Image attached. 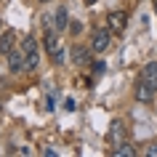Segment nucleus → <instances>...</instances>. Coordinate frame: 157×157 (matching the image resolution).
<instances>
[{
	"mask_svg": "<svg viewBox=\"0 0 157 157\" xmlns=\"http://www.w3.org/2000/svg\"><path fill=\"white\" fill-rule=\"evenodd\" d=\"M109 43H112V32H109V27L107 29H93V35H91V51L93 53H104V51L109 48Z\"/></svg>",
	"mask_w": 157,
	"mask_h": 157,
	"instance_id": "f257e3e1",
	"label": "nucleus"
},
{
	"mask_svg": "<svg viewBox=\"0 0 157 157\" xmlns=\"http://www.w3.org/2000/svg\"><path fill=\"white\" fill-rule=\"evenodd\" d=\"M107 27H109L112 35H123L125 27H128V13H125V11H112L107 16Z\"/></svg>",
	"mask_w": 157,
	"mask_h": 157,
	"instance_id": "f03ea898",
	"label": "nucleus"
},
{
	"mask_svg": "<svg viewBox=\"0 0 157 157\" xmlns=\"http://www.w3.org/2000/svg\"><path fill=\"white\" fill-rule=\"evenodd\" d=\"M141 83H147L149 88H155L157 91V61H149V64H144V69H141L139 75Z\"/></svg>",
	"mask_w": 157,
	"mask_h": 157,
	"instance_id": "7ed1b4c3",
	"label": "nucleus"
},
{
	"mask_svg": "<svg viewBox=\"0 0 157 157\" xmlns=\"http://www.w3.org/2000/svg\"><path fill=\"white\" fill-rule=\"evenodd\" d=\"M107 141L109 144H120V141H125V123L123 120H115V123L109 125V133H107Z\"/></svg>",
	"mask_w": 157,
	"mask_h": 157,
	"instance_id": "20e7f679",
	"label": "nucleus"
},
{
	"mask_svg": "<svg viewBox=\"0 0 157 157\" xmlns=\"http://www.w3.org/2000/svg\"><path fill=\"white\" fill-rule=\"evenodd\" d=\"M8 69H11L13 75L21 72V69H27V59H24V53H21V51L13 48V51L8 53Z\"/></svg>",
	"mask_w": 157,
	"mask_h": 157,
	"instance_id": "39448f33",
	"label": "nucleus"
},
{
	"mask_svg": "<svg viewBox=\"0 0 157 157\" xmlns=\"http://www.w3.org/2000/svg\"><path fill=\"white\" fill-rule=\"evenodd\" d=\"M91 53H93V51L85 48V45H72V61H75V64H80V67H85L88 61H91Z\"/></svg>",
	"mask_w": 157,
	"mask_h": 157,
	"instance_id": "423d86ee",
	"label": "nucleus"
},
{
	"mask_svg": "<svg viewBox=\"0 0 157 157\" xmlns=\"http://www.w3.org/2000/svg\"><path fill=\"white\" fill-rule=\"evenodd\" d=\"M136 99L141 101V104H152V99H155V88H149L147 83H136Z\"/></svg>",
	"mask_w": 157,
	"mask_h": 157,
	"instance_id": "0eeeda50",
	"label": "nucleus"
},
{
	"mask_svg": "<svg viewBox=\"0 0 157 157\" xmlns=\"http://www.w3.org/2000/svg\"><path fill=\"white\" fill-rule=\"evenodd\" d=\"M13 45H16V32H13V29L3 32V37H0V53H6V56H8L11 51H13Z\"/></svg>",
	"mask_w": 157,
	"mask_h": 157,
	"instance_id": "6e6552de",
	"label": "nucleus"
},
{
	"mask_svg": "<svg viewBox=\"0 0 157 157\" xmlns=\"http://www.w3.org/2000/svg\"><path fill=\"white\" fill-rule=\"evenodd\" d=\"M43 43H45V48H48V53H51V56H56L59 51H61V48H59V35L53 32V29H48V32H45Z\"/></svg>",
	"mask_w": 157,
	"mask_h": 157,
	"instance_id": "1a4fd4ad",
	"label": "nucleus"
},
{
	"mask_svg": "<svg viewBox=\"0 0 157 157\" xmlns=\"http://www.w3.org/2000/svg\"><path fill=\"white\" fill-rule=\"evenodd\" d=\"M112 155H115V157H136V149H133L128 141H120V144H117V149L112 152Z\"/></svg>",
	"mask_w": 157,
	"mask_h": 157,
	"instance_id": "9d476101",
	"label": "nucleus"
},
{
	"mask_svg": "<svg viewBox=\"0 0 157 157\" xmlns=\"http://www.w3.org/2000/svg\"><path fill=\"white\" fill-rule=\"evenodd\" d=\"M67 24H69V21H67V8H59L56 13H53V29H56V32H61Z\"/></svg>",
	"mask_w": 157,
	"mask_h": 157,
	"instance_id": "9b49d317",
	"label": "nucleus"
},
{
	"mask_svg": "<svg viewBox=\"0 0 157 157\" xmlns=\"http://www.w3.org/2000/svg\"><path fill=\"white\" fill-rule=\"evenodd\" d=\"M24 59H27V69H29V72H35V69H37V64H40L37 48H32V51H24Z\"/></svg>",
	"mask_w": 157,
	"mask_h": 157,
	"instance_id": "f8f14e48",
	"label": "nucleus"
},
{
	"mask_svg": "<svg viewBox=\"0 0 157 157\" xmlns=\"http://www.w3.org/2000/svg\"><path fill=\"white\" fill-rule=\"evenodd\" d=\"M80 29H83L80 21H72V24H69V32H72V35H80Z\"/></svg>",
	"mask_w": 157,
	"mask_h": 157,
	"instance_id": "ddd939ff",
	"label": "nucleus"
},
{
	"mask_svg": "<svg viewBox=\"0 0 157 157\" xmlns=\"http://www.w3.org/2000/svg\"><path fill=\"white\" fill-rule=\"evenodd\" d=\"M147 155H152V157H157V147H155V144H152V147L147 149Z\"/></svg>",
	"mask_w": 157,
	"mask_h": 157,
	"instance_id": "4468645a",
	"label": "nucleus"
},
{
	"mask_svg": "<svg viewBox=\"0 0 157 157\" xmlns=\"http://www.w3.org/2000/svg\"><path fill=\"white\" fill-rule=\"evenodd\" d=\"M83 3H85V6H93V3H96V0H83Z\"/></svg>",
	"mask_w": 157,
	"mask_h": 157,
	"instance_id": "2eb2a0df",
	"label": "nucleus"
},
{
	"mask_svg": "<svg viewBox=\"0 0 157 157\" xmlns=\"http://www.w3.org/2000/svg\"><path fill=\"white\" fill-rule=\"evenodd\" d=\"M155 13H157V0H155Z\"/></svg>",
	"mask_w": 157,
	"mask_h": 157,
	"instance_id": "dca6fc26",
	"label": "nucleus"
},
{
	"mask_svg": "<svg viewBox=\"0 0 157 157\" xmlns=\"http://www.w3.org/2000/svg\"><path fill=\"white\" fill-rule=\"evenodd\" d=\"M40 3H48V0H40Z\"/></svg>",
	"mask_w": 157,
	"mask_h": 157,
	"instance_id": "f3484780",
	"label": "nucleus"
},
{
	"mask_svg": "<svg viewBox=\"0 0 157 157\" xmlns=\"http://www.w3.org/2000/svg\"><path fill=\"white\" fill-rule=\"evenodd\" d=\"M0 3H6V0H0Z\"/></svg>",
	"mask_w": 157,
	"mask_h": 157,
	"instance_id": "a211bd4d",
	"label": "nucleus"
}]
</instances>
